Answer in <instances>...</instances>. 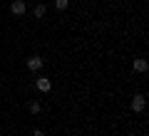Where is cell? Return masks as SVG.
I'll return each mask as SVG.
<instances>
[{"label": "cell", "mask_w": 149, "mask_h": 136, "mask_svg": "<svg viewBox=\"0 0 149 136\" xmlns=\"http://www.w3.org/2000/svg\"><path fill=\"white\" fill-rule=\"evenodd\" d=\"M147 69H149V62H147V59H142V57L134 59V72H147Z\"/></svg>", "instance_id": "5b68a950"}, {"label": "cell", "mask_w": 149, "mask_h": 136, "mask_svg": "<svg viewBox=\"0 0 149 136\" xmlns=\"http://www.w3.org/2000/svg\"><path fill=\"white\" fill-rule=\"evenodd\" d=\"M67 5H70V0H55V8H57V10H65Z\"/></svg>", "instance_id": "8992f818"}, {"label": "cell", "mask_w": 149, "mask_h": 136, "mask_svg": "<svg viewBox=\"0 0 149 136\" xmlns=\"http://www.w3.org/2000/svg\"><path fill=\"white\" fill-rule=\"evenodd\" d=\"M32 136H45V134H42V131H40V129H35V134H32Z\"/></svg>", "instance_id": "9c48e42d"}, {"label": "cell", "mask_w": 149, "mask_h": 136, "mask_svg": "<svg viewBox=\"0 0 149 136\" xmlns=\"http://www.w3.org/2000/svg\"><path fill=\"white\" fill-rule=\"evenodd\" d=\"M144 106H147V97H144V94H134L132 111H134V114H139V111H144Z\"/></svg>", "instance_id": "6da1fadb"}, {"label": "cell", "mask_w": 149, "mask_h": 136, "mask_svg": "<svg viewBox=\"0 0 149 136\" xmlns=\"http://www.w3.org/2000/svg\"><path fill=\"white\" fill-rule=\"evenodd\" d=\"M45 15V5H37L35 8V17H42Z\"/></svg>", "instance_id": "ba28073f"}, {"label": "cell", "mask_w": 149, "mask_h": 136, "mask_svg": "<svg viewBox=\"0 0 149 136\" xmlns=\"http://www.w3.org/2000/svg\"><path fill=\"white\" fill-rule=\"evenodd\" d=\"M10 12H13V15H22V12H25V3H22V0H13Z\"/></svg>", "instance_id": "7a4b0ae2"}, {"label": "cell", "mask_w": 149, "mask_h": 136, "mask_svg": "<svg viewBox=\"0 0 149 136\" xmlns=\"http://www.w3.org/2000/svg\"><path fill=\"white\" fill-rule=\"evenodd\" d=\"M40 67H42V59H40V57H30V59H27V69H32V72H37Z\"/></svg>", "instance_id": "277c9868"}, {"label": "cell", "mask_w": 149, "mask_h": 136, "mask_svg": "<svg viewBox=\"0 0 149 136\" xmlns=\"http://www.w3.org/2000/svg\"><path fill=\"white\" fill-rule=\"evenodd\" d=\"M37 89H40V92H50V89H52V82H50L47 77H37Z\"/></svg>", "instance_id": "3957f363"}, {"label": "cell", "mask_w": 149, "mask_h": 136, "mask_svg": "<svg viewBox=\"0 0 149 136\" xmlns=\"http://www.w3.org/2000/svg\"><path fill=\"white\" fill-rule=\"evenodd\" d=\"M40 109H42L40 101H30V111H32V114H40Z\"/></svg>", "instance_id": "52a82bcc"}]
</instances>
